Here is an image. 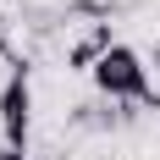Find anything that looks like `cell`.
Masks as SVG:
<instances>
[{"label":"cell","instance_id":"6da1fadb","mask_svg":"<svg viewBox=\"0 0 160 160\" xmlns=\"http://www.w3.org/2000/svg\"><path fill=\"white\" fill-rule=\"evenodd\" d=\"M88 78H94V88H99L105 99H122V105H155V111H160L155 88H149V55L132 50V44H116Z\"/></svg>","mask_w":160,"mask_h":160},{"label":"cell","instance_id":"7a4b0ae2","mask_svg":"<svg viewBox=\"0 0 160 160\" xmlns=\"http://www.w3.org/2000/svg\"><path fill=\"white\" fill-rule=\"evenodd\" d=\"M28 127H33V83H28V66L11 61V78L0 88V132L11 149H28Z\"/></svg>","mask_w":160,"mask_h":160},{"label":"cell","instance_id":"3957f363","mask_svg":"<svg viewBox=\"0 0 160 160\" xmlns=\"http://www.w3.org/2000/svg\"><path fill=\"white\" fill-rule=\"evenodd\" d=\"M111 50H116V39H111V22H94V28L83 33L78 44L66 50V66H72V72H94V66L105 61Z\"/></svg>","mask_w":160,"mask_h":160},{"label":"cell","instance_id":"277c9868","mask_svg":"<svg viewBox=\"0 0 160 160\" xmlns=\"http://www.w3.org/2000/svg\"><path fill=\"white\" fill-rule=\"evenodd\" d=\"M0 160H28V149H11V144H0Z\"/></svg>","mask_w":160,"mask_h":160},{"label":"cell","instance_id":"5b68a950","mask_svg":"<svg viewBox=\"0 0 160 160\" xmlns=\"http://www.w3.org/2000/svg\"><path fill=\"white\" fill-rule=\"evenodd\" d=\"M149 66H155V72H160V39H155V44H149Z\"/></svg>","mask_w":160,"mask_h":160},{"label":"cell","instance_id":"8992f818","mask_svg":"<svg viewBox=\"0 0 160 160\" xmlns=\"http://www.w3.org/2000/svg\"><path fill=\"white\" fill-rule=\"evenodd\" d=\"M0 61H6V22H0Z\"/></svg>","mask_w":160,"mask_h":160}]
</instances>
